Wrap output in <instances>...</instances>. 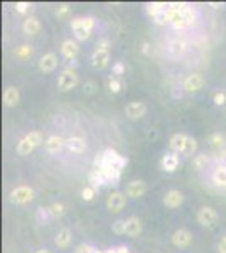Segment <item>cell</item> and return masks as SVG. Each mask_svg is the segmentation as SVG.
I'll return each instance as SVG.
<instances>
[{
	"mask_svg": "<svg viewBox=\"0 0 226 253\" xmlns=\"http://www.w3.org/2000/svg\"><path fill=\"white\" fill-rule=\"evenodd\" d=\"M73 32H75V37L80 42H84L90 39L91 32L95 29V19L93 17H78L71 22Z\"/></svg>",
	"mask_w": 226,
	"mask_h": 253,
	"instance_id": "cell-2",
	"label": "cell"
},
{
	"mask_svg": "<svg viewBox=\"0 0 226 253\" xmlns=\"http://www.w3.org/2000/svg\"><path fill=\"white\" fill-rule=\"evenodd\" d=\"M105 253H116L115 248H112V250H108V252H105Z\"/></svg>",
	"mask_w": 226,
	"mask_h": 253,
	"instance_id": "cell-49",
	"label": "cell"
},
{
	"mask_svg": "<svg viewBox=\"0 0 226 253\" xmlns=\"http://www.w3.org/2000/svg\"><path fill=\"white\" fill-rule=\"evenodd\" d=\"M211 179L216 186L226 187V166H218L211 174Z\"/></svg>",
	"mask_w": 226,
	"mask_h": 253,
	"instance_id": "cell-25",
	"label": "cell"
},
{
	"mask_svg": "<svg viewBox=\"0 0 226 253\" xmlns=\"http://www.w3.org/2000/svg\"><path fill=\"white\" fill-rule=\"evenodd\" d=\"M84 91H86V93H93V91H95V84L91 83V81H88V83L84 84Z\"/></svg>",
	"mask_w": 226,
	"mask_h": 253,
	"instance_id": "cell-44",
	"label": "cell"
},
{
	"mask_svg": "<svg viewBox=\"0 0 226 253\" xmlns=\"http://www.w3.org/2000/svg\"><path fill=\"white\" fill-rule=\"evenodd\" d=\"M80 83V78H78V73L75 67H66L58 78V88L61 91H71L75 90Z\"/></svg>",
	"mask_w": 226,
	"mask_h": 253,
	"instance_id": "cell-4",
	"label": "cell"
},
{
	"mask_svg": "<svg viewBox=\"0 0 226 253\" xmlns=\"http://www.w3.org/2000/svg\"><path fill=\"white\" fill-rule=\"evenodd\" d=\"M225 155H226V154H225Z\"/></svg>",
	"mask_w": 226,
	"mask_h": 253,
	"instance_id": "cell-51",
	"label": "cell"
},
{
	"mask_svg": "<svg viewBox=\"0 0 226 253\" xmlns=\"http://www.w3.org/2000/svg\"><path fill=\"white\" fill-rule=\"evenodd\" d=\"M210 5H213L214 9H220V7H223V3H214V2H211Z\"/></svg>",
	"mask_w": 226,
	"mask_h": 253,
	"instance_id": "cell-47",
	"label": "cell"
},
{
	"mask_svg": "<svg viewBox=\"0 0 226 253\" xmlns=\"http://www.w3.org/2000/svg\"><path fill=\"white\" fill-rule=\"evenodd\" d=\"M93 252H95V248L88 243H81L80 247L76 248V253H93Z\"/></svg>",
	"mask_w": 226,
	"mask_h": 253,
	"instance_id": "cell-42",
	"label": "cell"
},
{
	"mask_svg": "<svg viewBox=\"0 0 226 253\" xmlns=\"http://www.w3.org/2000/svg\"><path fill=\"white\" fill-rule=\"evenodd\" d=\"M97 194H98V189H95L93 186H84L83 187V191H81V199L83 201H86V202H90V201H93L95 198H97Z\"/></svg>",
	"mask_w": 226,
	"mask_h": 253,
	"instance_id": "cell-32",
	"label": "cell"
},
{
	"mask_svg": "<svg viewBox=\"0 0 226 253\" xmlns=\"http://www.w3.org/2000/svg\"><path fill=\"white\" fill-rule=\"evenodd\" d=\"M197 223L199 224H203V226H206V228H213V226H216V223H218V213H216V209L214 208H211V206H203V208L197 211Z\"/></svg>",
	"mask_w": 226,
	"mask_h": 253,
	"instance_id": "cell-6",
	"label": "cell"
},
{
	"mask_svg": "<svg viewBox=\"0 0 226 253\" xmlns=\"http://www.w3.org/2000/svg\"><path fill=\"white\" fill-rule=\"evenodd\" d=\"M69 10H71V9H69L68 3H61V5H59L58 9H56V16L61 17V19H65V17L69 14Z\"/></svg>",
	"mask_w": 226,
	"mask_h": 253,
	"instance_id": "cell-40",
	"label": "cell"
},
{
	"mask_svg": "<svg viewBox=\"0 0 226 253\" xmlns=\"http://www.w3.org/2000/svg\"><path fill=\"white\" fill-rule=\"evenodd\" d=\"M22 31L26 32L27 35H37L39 32H41V20L34 16L27 17L22 24Z\"/></svg>",
	"mask_w": 226,
	"mask_h": 253,
	"instance_id": "cell-23",
	"label": "cell"
},
{
	"mask_svg": "<svg viewBox=\"0 0 226 253\" xmlns=\"http://www.w3.org/2000/svg\"><path fill=\"white\" fill-rule=\"evenodd\" d=\"M16 54H17V58L24 61V59H27V58H31V56H32V49H31L29 46H20V48L17 49Z\"/></svg>",
	"mask_w": 226,
	"mask_h": 253,
	"instance_id": "cell-36",
	"label": "cell"
},
{
	"mask_svg": "<svg viewBox=\"0 0 226 253\" xmlns=\"http://www.w3.org/2000/svg\"><path fill=\"white\" fill-rule=\"evenodd\" d=\"M58 64H59L58 56H56L54 52H48V54H44L39 59V69H41L42 73H52V71L58 67Z\"/></svg>",
	"mask_w": 226,
	"mask_h": 253,
	"instance_id": "cell-14",
	"label": "cell"
},
{
	"mask_svg": "<svg viewBox=\"0 0 226 253\" xmlns=\"http://www.w3.org/2000/svg\"><path fill=\"white\" fill-rule=\"evenodd\" d=\"M213 101L216 106H225L226 105V93L225 91H216L213 96Z\"/></svg>",
	"mask_w": 226,
	"mask_h": 253,
	"instance_id": "cell-37",
	"label": "cell"
},
{
	"mask_svg": "<svg viewBox=\"0 0 226 253\" xmlns=\"http://www.w3.org/2000/svg\"><path fill=\"white\" fill-rule=\"evenodd\" d=\"M142 231H144V223L139 216H130V218L127 219V233H125L127 236L137 238L142 235Z\"/></svg>",
	"mask_w": 226,
	"mask_h": 253,
	"instance_id": "cell-16",
	"label": "cell"
},
{
	"mask_svg": "<svg viewBox=\"0 0 226 253\" xmlns=\"http://www.w3.org/2000/svg\"><path fill=\"white\" fill-rule=\"evenodd\" d=\"M204 83H206V81H204L203 74L193 73L184 80V83H182V90H184L186 93H189V95L197 93V91H201L204 88Z\"/></svg>",
	"mask_w": 226,
	"mask_h": 253,
	"instance_id": "cell-7",
	"label": "cell"
},
{
	"mask_svg": "<svg viewBox=\"0 0 226 253\" xmlns=\"http://www.w3.org/2000/svg\"><path fill=\"white\" fill-rule=\"evenodd\" d=\"M171 241L176 248H188L191 243H193V233L186 228H179L172 233Z\"/></svg>",
	"mask_w": 226,
	"mask_h": 253,
	"instance_id": "cell-9",
	"label": "cell"
},
{
	"mask_svg": "<svg viewBox=\"0 0 226 253\" xmlns=\"http://www.w3.org/2000/svg\"><path fill=\"white\" fill-rule=\"evenodd\" d=\"M169 51H171L172 56H181V54H184V51H186V42H184V41H179V39H176V41H172L171 46H169Z\"/></svg>",
	"mask_w": 226,
	"mask_h": 253,
	"instance_id": "cell-29",
	"label": "cell"
},
{
	"mask_svg": "<svg viewBox=\"0 0 226 253\" xmlns=\"http://www.w3.org/2000/svg\"><path fill=\"white\" fill-rule=\"evenodd\" d=\"M54 243H56V247L61 248V250L71 247V243H73L71 231H69L68 228H63V230H59L58 235H56V238H54Z\"/></svg>",
	"mask_w": 226,
	"mask_h": 253,
	"instance_id": "cell-18",
	"label": "cell"
},
{
	"mask_svg": "<svg viewBox=\"0 0 226 253\" xmlns=\"http://www.w3.org/2000/svg\"><path fill=\"white\" fill-rule=\"evenodd\" d=\"M44 147L49 154H58L66 147V138L59 137V135H51L44 140Z\"/></svg>",
	"mask_w": 226,
	"mask_h": 253,
	"instance_id": "cell-13",
	"label": "cell"
},
{
	"mask_svg": "<svg viewBox=\"0 0 226 253\" xmlns=\"http://www.w3.org/2000/svg\"><path fill=\"white\" fill-rule=\"evenodd\" d=\"M142 52L144 54H149V44H147V42H144L142 44Z\"/></svg>",
	"mask_w": 226,
	"mask_h": 253,
	"instance_id": "cell-46",
	"label": "cell"
},
{
	"mask_svg": "<svg viewBox=\"0 0 226 253\" xmlns=\"http://www.w3.org/2000/svg\"><path fill=\"white\" fill-rule=\"evenodd\" d=\"M14 7H16V10L19 14H26V12H29L31 10V3L29 2H17Z\"/></svg>",
	"mask_w": 226,
	"mask_h": 253,
	"instance_id": "cell-41",
	"label": "cell"
},
{
	"mask_svg": "<svg viewBox=\"0 0 226 253\" xmlns=\"http://www.w3.org/2000/svg\"><path fill=\"white\" fill-rule=\"evenodd\" d=\"M107 84H108V90H110L112 93H115V95L120 93V91H122V88H123V83L116 76H110V78H108Z\"/></svg>",
	"mask_w": 226,
	"mask_h": 253,
	"instance_id": "cell-33",
	"label": "cell"
},
{
	"mask_svg": "<svg viewBox=\"0 0 226 253\" xmlns=\"http://www.w3.org/2000/svg\"><path fill=\"white\" fill-rule=\"evenodd\" d=\"M115 250H116V253H132L127 247H118V248H115Z\"/></svg>",
	"mask_w": 226,
	"mask_h": 253,
	"instance_id": "cell-45",
	"label": "cell"
},
{
	"mask_svg": "<svg viewBox=\"0 0 226 253\" xmlns=\"http://www.w3.org/2000/svg\"><path fill=\"white\" fill-rule=\"evenodd\" d=\"M112 231L115 235H125L127 233V219H116V221H113Z\"/></svg>",
	"mask_w": 226,
	"mask_h": 253,
	"instance_id": "cell-35",
	"label": "cell"
},
{
	"mask_svg": "<svg viewBox=\"0 0 226 253\" xmlns=\"http://www.w3.org/2000/svg\"><path fill=\"white\" fill-rule=\"evenodd\" d=\"M41 144H44V138H42V134L37 130L29 132L22 140L17 144V154L19 155H29L31 152H34Z\"/></svg>",
	"mask_w": 226,
	"mask_h": 253,
	"instance_id": "cell-3",
	"label": "cell"
},
{
	"mask_svg": "<svg viewBox=\"0 0 226 253\" xmlns=\"http://www.w3.org/2000/svg\"><path fill=\"white\" fill-rule=\"evenodd\" d=\"M179 167V157L178 154H165L161 160V169L164 172H174Z\"/></svg>",
	"mask_w": 226,
	"mask_h": 253,
	"instance_id": "cell-22",
	"label": "cell"
},
{
	"mask_svg": "<svg viewBox=\"0 0 226 253\" xmlns=\"http://www.w3.org/2000/svg\"><path fill=\"white\" fill-rule=\"evenodd\" d=\"M36 219L41 224H46V223L51 221L52 216H51V213H49V208H39L37 213H36Z\"/></svg>",
	"mask_w": 226,
	"mask_h": 253,
	"instance_id": "cell-34",
	"label": "cell"
},
{
	"mask_svg": "<svg viewBox=\"0 0 226 253\" xmlns=\"http://www.w3.org/2000/svg\"><path fill=\"white\" fill-rule=\"evenodd\" d=\"M91 64L97 69H105L110 64V51H95L91 56Z\"/></svg>",
	"mask_w": 226,
	"mask_h": 253,
	"instance_id": "cell-19",
	"label": "cell"
},
{
	"mask_svg": "<svg viewBox=\"0 0 226 253\" xmlns=\"http://www.w3.org/2000/svg\"><path fill=\"white\" fill-rule=\"evenodd\" d=\"M127 204V194L125 192H120V191H113L108 194L107 198V208L110 213H120Z\"/></svg>",
	"mask_w": 226,
	"mask_h": 253,
	"instance_id": "cell-8",
	"label": "cell"
},
{
	"mask_svg": "<svg viewBox=\"0 0 226 253\" xmlns=\"http://www.w3.org/2000/svg\"><path fill=\"white\" fill-rule=\"evenodd\" d=\"M113 74H115L116 78L122 76V74H125V64H123L122 61H116L115 64H113Z\"/></svg>",
	"mask_w": 226,
	"mask_h": 253,
	"instance_id": "cell-39",
	"label": "cell"
},
{
	"mask_svg": "<svg viewBox=\"0 0 226 253\" xmlns=\"http://www.w3.org/2000/svg\"><path fill=\"white\" fill-rule=\"evenodd\" d=\"M34 196H36V192H34L32 187L17 186V187H14L12 192H10L9 199L12 204H29V202L34 199Z\"/></svg>",
	"mask_w": 226,
	"mask_h": 253,
	"instance_id": "cell-5",
	"label": "cell"
},
{
	"mask_svg": "<svg viewBox=\"0 0 226 253\" xmlns=\"http://www.w3.org/2000/svg\"><path fill=\"white\" fill-rule=\"evenodd\" d=\"M145 113H147V106H145V103H142V101H132L125 106V115L129 117L130 120L142 118Z\"/></svg>",
	"mask_w": 226,
	"mask_h": 253,
	"instance_id": "cell-12",
	"label": "cell"
},
{
	"mask_svg": "<svg viewBox=\"0 0 226 253\" xmlns=\"http://www.w3.org/2000/svg\"><path fill=\"white\" fill-rule=\"evenodd\" d=\"M49 213H51L52 219H59L66 215V206L63 204V202H52V204L49 206Z\"/></svg>",
	"mask_w": 226,
	"mask_h": 253,
	"instance_id": "cell-27",
	"label": "cell"
},
{
	"mask_svg": "<svg viewBox=\"0 0 226 253\" xmlns=\"http://www.w3.org/2000/svg\"><path fill=\"white\" fill-rule=\"evenodd\" d=\"M186 140H188V135L184 134H174L169 140V147L174 154H182L184 152V145Z\"/></svg>",
	"mask_w": 226,
	"mask_h": 253,
	"instance_id": "cell-21",
	"label": "cell"
},
{
	"mask_svg": "<svg viewBox=\"0 0 226 253\" xmlns=\"http://www.w3.org/2000/svg\"><path fill=\"white\" fill-rule=\"evenodd\" d=\"M88 183H90V186H93L95 189H100V186H103L107 181H105V177L101 176V172L98 169H93L90 172V176H88Z\"/></svg>",
	"mask_w": 226,
	"mask_h": 253,
	"instance_id": "cell-26",
	"label": "cell"
},
{
	"mask_svg": "<svg viewBox=\"0 0 226 253\" xmlns=\"http://www.w3.org/2000/svg\"><path fill=\"white\" fill-rule=\"evenodd\" d=\"M20 101V91L19 88L16 86H7L5 91H3V105L9 106V108H14L17 106Z\"/></svg>",
	"mask_w": 226,
	"mask_h": 253,
	"instance_id": "cell-17",
	"label": "cell"
},
{
	"mask_svg": "<svg viewBox=\"0 0 226 253\" xmlns=\"http://www.w3.org/2000/svg\"><path fill=\"white\" fill-rule=\"evenodd\" d=\"M93 253H101V252H98V250H95V252H93Z\"/></svg>",
	"mask_w": 226,
	"mask_h": 253,
	"instance_id": "cell-50",
	"label": "cell"
},
{
	"mask_svg": "<svg viewBox=\"0 0 226 253\" xmlns=\"http://www.w3.org/2000/svg\"><path fill=\"white\" fill-rule=\"evenodd\" d=\"M162 202H164L165 208L176 209V208H179V206H182V202H184V194H182L179 189H169L164 194Z\"/></svg>",
	"mask_w": 226,
	"mask_h": 253,
	"instance_id": "cell-10",
	"label": "cell"
},
{
	"mask_svg": "<svg viewBox=\"0 0 226 253\" xmlns=\"http://www.w3.org/2000/svg\"><path fill=\"white\" fill-rule=\"evenodd\" d=\"M36 253H51V252H49L48 248H42V250H37Z\"/></svg>",
	"mask_w": 226,
	"mask_h": 253,
	"instance_id": "cell-48",
	"label": "cell"
},
{
	"mask_svg": "<svg viewBox=\"0 0 226 253\" xmlns=\"http://www.w3.org/2000/svg\"><path fill=\"white\" fill-rule=\"evenodd\" d=\"M218 252H220V253H226V236H223L220 241H218Z\"/></svg>",
	"mask_w": 226,
	"mask_h": 253,
	"instance_id": "cell-43",
	"label": "cell"
},
{
	"mask_svg": "<svg viewBox=\"0 0 226 253\" xmlns=\"http://www.w3.org/2000/svg\"><path fill=\"white\" fill-rule=\"evenodd\" d=\"M197 151V142L196 138L189 137L188 135V140H186V145H184V152H182V155H186V157H191V155H194V152Z\"/></svg>",
	"mask_w": 226,
	"mask_h": 253,
	"instance_id": "cell-31",
	"label": "cell"
},
{
	"mask_svg": "<svg viewBox=\"0 0 226 253\" xmlns=\"http://www.w3.org/2000/svg\"><path fill=\"white\" fill-rule=\"evenodd\" d=\"M66 149H68L71 154H83L86 151V142L81 137H69L66 138Z\"/></svg>",
	"mask_w": 226,
	"mask_h": 253,
	"instance_id": "cell-20",
	"label": "cell"
},
{
	"mask_svg": "<svg viewBox=\"0 0 226 253\" xmlns=\"http://www.w3.org/2000/svg\"><path fill=\"white\" fill-rule=\"evenodd\" d=\"M208 142H210V145L213 149H221L225 147V137L221 134H218V132H214V134L210 135V138H208Z\"/></svg>",
	"mask_w": 226,
	"mask_h": 253,
	"instance_id": "cell-30",
	"label": "cell"
},
{
	"mask_svg": "<svg viewBox=\"0 0 226 253\" xmlns=\"http://www.w3.org/2000/svg\"><path fill=\"white\" fill-rule=\"evenodd\" d=\"M147 192V184L140 179H135V181H130L127 184V189H125V194L132 199H139L142 198L144 194Z\"/></svg>",
	"mask_w": 226,
	"mask_h": 253,
	"instance_id": "cell-11",
	"label": "cell"
},
{
	"mask_svg": "<svg viewBox=\"0 0 226 253\" xmlns=\"http://www.w3.org/2000/svg\"><path fill=\"white\" fill-rule=\"evenodd\" d=\"M61 54L65 56V59H68V61H75L78 54H80V44H78L76 41H73V39H68V41L63 42Z\"/></svg>",
	"mask_w": 226,
	"mask_h": 253,
	"instance_id": "cell-15",
	"label": "cell"
},
{
	"mask_svg": "<svg viewBox=\"0 0 226 253\" xmlns=\"http://www.w3.org/2000/svg\"><path fill=\"white\" fill-rule=\"evenodd\" d=\"M196 19V12L189 3H171V26L174 29L189 27Z\"/></svg>",
	"mask_w": 226,
	"mask_h": 253,
	"instance_id": "cell-1",
	"label": "cell"
},
{
	"mask_svg": "<svg viewBox=\"0 0 226 253\" xmlns=\"http://www.w3.org/2000/svg\"><path fill=\"white\" fill-rule=\"evenodd\" d=\"M169 7H171V3H165V2H152V3H147L145 9H147V14L152 17V19H155V17L159 16V14L165 12V10H169Z\"/></svg>",
	"mask_w": 226,
	"mask_h": 253,
	"instance_id": "cell-24",
	"label": "cell"
},
{
	"mask_svg": "<svg viewBox=\"0 0 226 253\" xmlns=\"http://www.w3.org/2000/svg\"><path fill=\"white\" fill-rule=\"evenodd\" d=\"M95 51H110V41L107 37L100 39V41L95 44Z\"/></svg>",
	"mask_w": 226,
	"mask_h": 253,
	"instance_id": "cell-38",
	"label": "cell"
},
{
	"mask_svg": "<svg viewBox=\"0 0 226 253\" xmlns=\"http://www.w3.org/2000/svg\"><path fill=\"white\" fill-rule=\"evenodd\" d=\"M208 164H210V157H208L206 154H199V155H196V157L193 159V166H194V169H196L197 172H201V170L206 169Z\"/></svg>",
	"mask_w": 226,
	"mask_h": 253,
	"instance_id": "cell-28",
	"label": "cell"
}]
</instances>
